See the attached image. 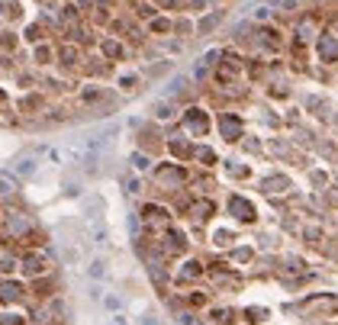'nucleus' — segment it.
Listing matches in <instances>:
<instances>
[{
    "label": "nucleus",
    "instance_id": "obj_1",
    "mask_svg": "<svg viewBox=\"0 0 338 325\" xmlns=\"http://www.w3.org/2000/svg\"><path fill=\"white\" fill-rule=\"evenodd\" d=\"M103 274H107V261L97 258V261L90 264V277H103Z\"/></svg>",
    "mask_w": 338,
    "mask_h": 325
},
{
    "label": "nucleus",
    "instance_id": "obj_2",
    "mask_svg": "<svg viewBox=\"0 0 338 325\" xmlns=\"http://www.w3.org/2000/svg\"><path fill=\"white\" fill-rule=\"evenodd\" d=\"M132 161H135V168H149V158H145V155H135Z\"/></svg>",
    "mask_w": 338,
    "mask_h": 325
}]
</instances>
